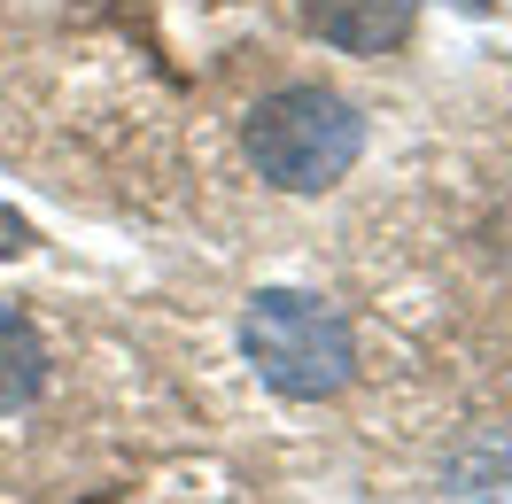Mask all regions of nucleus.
I'll list each match as a JSON object with an SVG mask.
<instances>
[{
  "label": "nucleus",
  "mask_w": 512,
  "mask_h": 504,
  "mask_svg": "<svg viewBox=\"0 0 512 504\" xmlns=\"http://www.w3.org/2000/svg\"><path fill=\"white\" fill-rule=\"evenodd\" d=\"M249 163L280 194H326L342 187L365 156V117L326 86H280L272 101L249 109Z\"/></svg>",
  "instance_id": "f257e3e1"
},
{
  "label": "nucleus",
  "mask_w": 512,
  "mask_h": 504,
  "mask_svg": "<svg viewBox=\"0 0 512 504\" xmlns=\"http://www.w3.org/2000/svg\"><path fill=\"white\" fill-rule=\"evenodd\" d=\"M241 349L256 357L264 388H280L288 404H319L357 380V326L326 295H288V287L256 295L241 311Z\"/></svg>",
  "instance_id": "f03ea898"
},
{
  "label": "nucleus",
  "mask_w": 512,
  "mask_h": 504,
  "mask_svg": "<svg viewBox=\"0 0 512 504\" xmlns=\"http://www.w3.org/2000/svg\"><path fill=\"white\" fill-rule=\"evenodd\" d=\"M419 0H311V32L342 55H388L404 47Z\"/></svg>",
  "instance_id": "7ed1b4c3"
},
{
  "label": "nucleus",
  "mask_w": 512,
  "mask_h": 504,
  "mask_svg": "<svg viewBox=\"0 0 512 504\" xmlns=\"http://www.w3.org/2000/svg\"><path fill=\"white\" fill-rule=\"evenodd\" d=\"M47 388V342L24 311H0V411H24Z\"/></svg>",
  "instance_id": "20e7f679"
},
{
  "label": "nucleus",
  "mask_w": 512,
  "mask_h": 504,
  "mask_svg": "<svg viewBox=\"0 0 512 504\" xmlns=\"http://www.w3.org/2000/svg\"><path fill=\"white\" fill-rule=\"evenodd\" d=\"M24 249V218H8V210H0V256H16Z\"/></svg>",
  "instance_id": "39448f33"
},
{
  "label": "nucleus",
  "mask_w": 512,
  "mask_h": 504,
  "mask_svg": "<svg viewBox=\"0 0 512 504\" xmlns=\"http://www.w3.org/2000/svg\"><path fill=\"white\" fill-rule=\"evenodd\" d=\"M450 8H466V16H489V8H497V0H450Z\"/></svg>",
  "instance_id": "423d86ee"
}]
</instances>
